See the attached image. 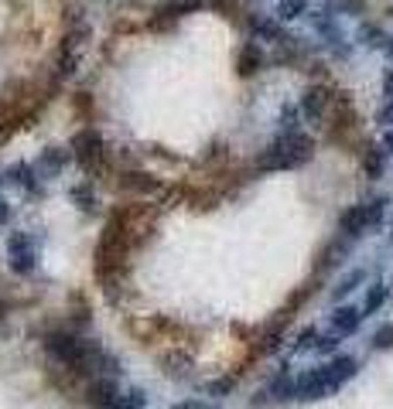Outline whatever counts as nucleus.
Instances as JSON below:
<instances>
[{"instance_id":"f03ea898","label":"nucleus","mask_w":393,"mask_h":409,"mask_svg":"<svg viewBox=\"0 0 393 409\" xmlns=\"http://www.w3.org/2000/svg\"><path fill=\"white\" fill-rule=\"evenodd\" d=\"M356 372H359V361H356L352 355L332 358L328 365L312 368V372H305V375H298V379H294V399H305V403L321 399V396H328V392L342 389V385L356 375Z\"/></svg>"},{"instance_id":"5701e85b","label":"nucleus","mask_w":393,"mask_h":409,"mask_svg":"<svg viewBox=\"0 0 393 409\" xmlns=\"http://www.w3.org/2000/svg\"><path fill=\"white\" fill-rule=\"evenodd\" d=\"M11 222V204H7V198L0 195V226H7Z\"/></svg>"},{"instance_id":"c85d7f7f","label":"nucleus","mask_w":393,"mask_h":409,"mask_svg":"<svg viewBox=\"0 0 393 409\" xmlns=\"http://www.w3.org/2000/svg\"><path fill=\"white\" fill-rule=\"evenodd\" d=\"M0 184H4V174H0Z\"/></svg>"},{"instance_id":"1a4fd4ad","label":"nucleus","mask_w":393,"mask_h":409,"mask_svg":"<svg viewBox=\"0 0 393 409\" xmlns=\"http://www.w3.org/2000/svg\"><path fill=\"white\" fill-rule=\"evenodd\" d=\"M363 310L359 307H335V314H332V331L335 334H356L359 331V324H363Z\"/></svg>"},{"instance_id":"423d86ee","label":"nucleus","mask_w":393,"mask_h":409,"mask_svg":"<svg viewBox=\"0 0 393 409\" xmlns=\"http://www.w3.org/2000/svg\"><path fill=\"white\" fill-rule=\"evenodd\" d=\"M116 399H120V392H116V385H113L109 375L89 382V389H86V403L93 409H116Z\"/></svg>"},{"instance_id":"39448f33","label":"nucleus","mask_w":393,"mask_h":409,"mask_svg":"<svg viewBox=\"0 0 393 409\" xmlns=\"http://www.w3.org/2000/svg\"><path fill=\"white\" fill-rule=\"evenodd\" d=\"M72 151H76V160L82 167H93L106 151L103 137H100L96 130H82V133H76V140H72Z\"/></svg>"},{"instance_id":"bb28decb","label":"nucleus","mask_w":393,"mask_h":409,"mask_svg":"<svg viewBox=\"0 0 393 409\" xmlns=\"http://www.w3.org/2000/svg\"><path fill=\"white\" fill-rule=\"evenodd\" d=\"M383 147H390V151H393V133H387V137H383Z\"/></svg>"},{"instance_id":"393cba45","label":"nucleus","mask_w":393,"mask_h":409,"mask_svg":"<svg viewBox=\"0 0 393 409\" xmlns=\"http://www.w3.org/2000/svg\"><path fill=\"white\" fill-rule=\"evenodd\" d=\"M380 123H393V102H387V109L380 113Z\"/></svg>"},{"instance_id":"cd10ccee","label":"nucleus","mask_w":393,"mask_h":409,"mask_svg":"<svg viewBox=\"0 0 393 409\" xmlns=\"http://www.w3.org/2000/svg\"><path fill=\"white\" fill-rule=\"evenodd\" d=\"M0 317H4V304H0Z\"/></svg>"},{"instance_id":"0eeeda50","label":"nucleus","mask_w":393,"mask_h":409,"mask_svg":"<svg viewBox=\"0 0 393 409\" xmlns=\"http://www.w3.org/2000/svg\"><path fill=\"white\" fill-rule=\"evenodd\" d=\"M7 181H11V184H18V188H21V191H27V195H34V198L41 195V181H38V174H34V167H31V164H25V160L7 167Z\"/></svg>"},{"instance_id":"dca6fc26","label":"nucleus","mask_w":393,"mask_h":409,"mask_svg":"<svg viewBox=\"0 0 393 409\" xmlns=\"http://www.w3.org/2000/svg\"><path fill=\"white\" fill-rule=\"evenodd\" d=\"M308 11V0H281L277 4V18L281 21H294V18H301Z\"/></svg>"},{"instance_id":"ddd939ff","label":"nucleus","mask_w":393,"mask_h":409,"mask_svg":"<svg viewBox=\"0 0 393 409\" xmlns=\"http://www.w3.org/2000/svg\"><path fill=\"white\" fill-rule=\"evenodd\" d=\"M69 164V153L58 151V147H52V151L41 153V160H38V167L48 174V178H55V174H62V167Z\"/></svg>"},{"instance_id":"f3484780","label":"nucleus","mask_w":393,"mask_h":409,"mask_svg":"<svg viewBox=\"0 0 393 409\" xmlns=\"http://www.w3.org/2000/svg\"><path fill=\"white\" fill-rule=\"evenodd\" d=\"M144 406H147L144 389H127V392H120V399H116V409H144Z\"/></svg>"},{"instance_id":"f8f14e48","label":"nucleus","mask_w":393,"mask_h":409,"mask_svg":"<svg viewBox=\"0 0 393 409\" xmlns=\"http://www.w3.org/2000/svg\"><path fill=\"white\" fill-rule=\"evenodd\" d=\"M120 184H124L127 191H140V195H151V191L161 188V181H157L154 174H147V171H127Z\"/></svg>"},{"instance_id":"6ab92c4d","label":"nucleus","mask_w":393,"mask_h":409,"mask_svg":"<svg viewBox=\"0 0 393 409\" xmlns=\"http://www.w3.org/2000/svg\"><path fill=\"white\" fill-rule=\"evenodd\" d=\"M359 283H363V270H352V273H349V277L335 286V293H332V297H335V300H342V297H345V293H352Z\"/></svg>"},{"instance_id":"4468645a","label":"nucleus","mask_w":393,"mask_h":409,"mask_svg":"<svg viewBox=\"0 0 393 409\" xmlns=\"http://www.w3.org/2000/svg\"><path fill=\"white\" fill-rule=\"evenodd\" d=\"M387 300H390V286H387V283H373L369 293H366V304H363V314H376Z\"/></svg>"},{"instance_id":"4be33fe9","label":"nucleus","mask_w":393,"mask_h":409,"mask_svg":"<svg viewBox=\"0 0 393 409\" xmlns=\"http://www.w3.org/2000/svg\"><path fill=\"white\" fill-rule=\"evenodd\" d=\"M281 123H284V130H294V127H298V109H294V106H284V113H281Z\"/></svg>"},{"instance_id":"aec40b11","label":"nucleus","mask_w":393,"mask_h":409,"mask_svg":"<svg viewBox=\"0 0 393 409\" xmlns=\"http://www.w3.org/2000/svg\"><path fill=\"white\" fill-rule=\"evenodd\" d=\"M233 385H236V375H226V379H215V382L206 385V392L215 396V399H222V396H229V392H233Z\"/></svg>"},{"instance_id":"412c9836","label":"nucleus","mask_w":393,"mask_h":409,"mask_svg":"<svg viewBox=\"0 0 393 409\" xmlns=\"http://www.w3.org/2000/svg\"><path fill=\"white\" fill-rule=\"evenodd\" d=\"M373 348H376V352L393 348V324H387V328H380V331L373 334Z\"/></svg>"},{"instance_id":"2eb2a0df","label":"nucleus","mask_w":393,"mask_h":409,"mask_svg":"<svg viewBox=\"0 0 393 409\" xmlns=\"http://www.w3.org/2000/svg\"><path fill=\"white\" fill-rule=\"evenodd\" d=\"M69 198H72L86 215H96V195H93V188H89V184H76V188L69 191Z\"/></svg>"},{"instance_id":"9b49d317","label":"nucleus","mask_w":393,"mask_h":409,"mask_svg":"<svg viewBox=\"0 0 393 409\" xmlns=\"http://www.w3.org/2000/svg\"><path fill=\"white\" fill-rule=\"evenodd\" d=\"M328 102H332L328 89H325V85H312V89L305 92V99H301V113L312 116V120H321V113L328 109Z\"/></svg>"},{"instance_id":"b1692460","label":"nucleus","mask_w":393,"mask_h":409,"mask_svg":"<svg viewBox=\"0 0 393 409\" xmlns=\"http://www.w3.org/2000/svg\"><path fill=\"white\" fill-rule=\"evenodd\" d=\"M171 409H209L206 403H199V399H185V403H175Z\"/></svg>"},{"instance_id":"a878e982","label":"nucleus","mask_w":393,"mask_h":409,"mask_svg":"<svg viewBox=\"0 0 393 409\" xmlns=\"http://www.w3.org/2000/svg\"><path fill=\"white\" fill-rule=\"evenodd\" d=\"M387 102H393V69L387 72Z\"/></svg>"},{"instance_id":"7ed1b4c3","label":"nucleus","mask_w":393,"mask_h":409,"mask_svg":"<svg viewBox=\"0 0 393 409\" xmlns=\"http://www.w3.org/2000/svg\"><path fill=\"white\" fill-rule=\"evenodd\" d=\"M312 157H314L312 137H305V133H298V130H288V133H281V137L260 153L257 167H260V171H291V167L308 164Z\"/></svg>"},{"instance_id":"20e7f679","label":"nucleus","mask_w":393,"mask_h":409,"mask_svg":"<svg viewBox=\"0 0 393 409\" xmlns=\"http://www.w3.org/2000/svg\"><path fill=\"white\" fill-rule=\"evenodd\" d=\"M7 259L18 277H31L38 270V239L31 232H14L7 239Z\"/></svg>"},{"instance_id":"6e6552de","label":"nucleus","mask_w":393,"mask_h":409,"mask_svg":"<svg viewBox=\"0 0 393 409\" xmlns=\"http://www.w3.org/2000/svg\"><path fill=\"white\" fill-rule=\"evenodd\" d=\"M263 69V51H260V45H243L239 48V55H236V72L243 78H250V76H257Z\"/></svg>"},{"instance_id":"a211bd4d","label":"nucleus","mask_w":393,"mask_h":409,"mask_svg":"<svg viewBox=\"0 0 393 409\" xmlns=\"http://www.w3.org/2000/svg\"><path fill=\"white\" fill-rule=\"evenodd\" d=\"M363 167H366V178H383V151H380V147L366 151V157H363Z\"/></svg>"},{"instance_id":"f257e3e1","label":"nucleus","mask_w":393,"mask_h":409,"mask_svg":"<svg viewBox=\"0 0 393 409\" xmlns=\"http://www.w3.org/2000/svg\"><path fill=\"white\" fill-rule=\"evenodd\" d=\"M45 352L72 375H89V372H100V375H120V361L106 352L103 345H93L86 341L79 331H52L45 334Z\"/></svg>"},{"instance_id":"9d476101","label":"nucleus","mask_w":393,"mask_h":409,"mask_svg":"<svg viewBox=\"0 0 393 409\" xmlns=\"http://www.w3.org/2000/svg\"><path fill=\"white\" fill-rule=\"evenodd\" d=\"M366 229H369L366 204H352L349 212H342V219H339V232H342V235H363Z\"/></svg>"}]
</instances>
